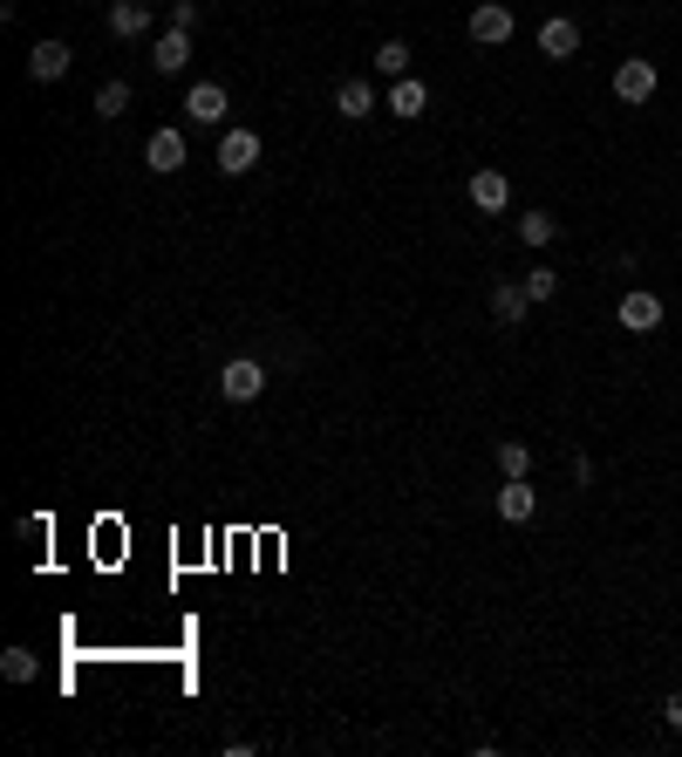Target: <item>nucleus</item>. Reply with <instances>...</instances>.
I'll list each match as a JSON object with an SVG mask.
<instances>
[{"label": "nucleus", "instance_id": "15", "mask_svg": "<svg viewBox=\"0 0 682 757\" xmlns=\"http://www.w3.org/2000/svg\"><path fill=\"white\" fill-rule=\"evenodd\" d=\"M110 35H116V41L150 35V0H110Z\"/></svg>", "mask_w": 682, "mask_h": 757}, {"label": "nucleus", "instance_id": "18", "mask_svg": "<svg viewBox=\"0 0 682 757\" xmlns=\"http://www.w3.org/2000/svg\"><path fill=\"white\" fill-rule=\"evenodd\" d=\"M512 233H519V246H553V233H560V219L553 212H525V219H512Z\"/></svg>", "mask_w": 682, "mask_h": 757}, {"label": "nucleus", "instance_id": "21", "mask_svg": "<svg viewBox=\"0 0 682 757\" xmlns=\"http://www.w3.org/2000/svg\"><path fill=\"white\" fill-rule=\"evenodd\" d=\"M35 648H8V655H0V675H8V683H35Z\"/></svg>", "mask_w": 682, "mask_h": 757}, {"label": "nucleus", "instance_id": "2", "mask_svg": "<svg viewBox=\"0 0 682 757\" xmlns=\"http://www.w3.org/2000/svg\"><path fill=\"white\" fill-rule=\"evenodd\" d=\"M212 164L225 171V178H246L252 164H260V131H219V150Z\"/></svg>", "mask_w": 682, "mask_h": 757}, {"label": "nucleus", "instance_id": "5", "mask_svg": "<svg viewBox=\"0 0 682 757\" xmlns=\"http://www.w3.org/2000/svg\"><path fill=\"white\" fill-rule=\"evenodd\" d=\"M225 110H233V96H225L219 83H191L185 89V116L206 123V131H225Z\"/></svg>", "mask_w": 682, "mask_h": 757}, {"label": "nucleus", "instance_id": "14", "mask_svg": "<svg viewBox=\"0 0 682 757\" xmlns=\"http://www.w3.org/2000/svg\"><path fill=\"white\" fill-rule=\"evenodd\" d=\"M389 116H402V123H417L423 110H431V89H423V75H402V83H389Z\"/></svg>", "mask_w": 682, "mask_h": 757}, {"label": "nucleus", "instance_id": "20", "mask_svg": "<svg viewBox=\"0 0 682 757\" xmlns=\"http://www.w3.org/2000/svg\"><path fill=\"white\" fill-rule=\"evenodd\" d=\"M123 110H131V83H103V89H96V116H103V123H116Z\"/></svg>", "mask_w": 682, "mask_h": 757}, {"label": "nucleus", "instance_id": "9", "mask_svg": "<svg viewBox=\"0 0 682 757\" xmlns=\"http://www.w3.org/2000/svg\"><path fill=\"white\" fill-rule=\"evenodd\" d=\"M464 191H471L478 212H505V206H512V178H505V171H492V164H478Z\"/></svg>", "mask_w": 682, "mask_h": 757}, {"label": "nucleus", "instance_id": "24", "mask_svg": "<svg viewBox=\"0 0 682 757\" xmlns=\"http://www.w3.org/2000/svg\"><path fill=\"white\" fill-rule=\"evenodd\" d=\"M662 723H669V730H682V690H675V696L662 703Z\"/></svg>", "mask_w": 682, "mask_h": 757}, {"label": "nucleus", "instance_id": "6", "mask_svg": "<svg viewBox=\"0 0 682 757\" xmlns=\"http://www.w3.org/2000/svg\"><path fill=\"white\" fill-rule=\"evenodd\" d=\"M621 327L628 335H655V327H662V294H648V287H635V294H621Z\"/></svg>", "mask_w": 682, "mask_h": 757}, {"label": "nucleus", "instance_id": "19", "mask_svg": "<svg viewBox=\"0 0 682 757\" xmlns=\"http://www.w3.org/2000/svg\"><path fill=\"white\" fill-rule=\"evenodd\" d=\"M498 471H505V477H533V444L505 437V444H498Z\"/></svg>", "mask_w": 682, "mask_h": 757}, {"label": "nucleus", "instance_id": "22", "mask_svg": "<svg viewBox=\"0 0 682 757\" xmlns=\"http://www.w3.org/2000/svg\"><path fill=\"white\" fill-rule=\"evenodd\" d=\"M525 294H533V308H540V300H553V294H560V273H553V266H533V273H525Z\"/></svg>", "mask_w": 682, "mask_h": 757}, {"label": "nucleus", "instance_id": "10", "mask_svg": "<svg viewBox=\"0 0 682 757\" xmlns=\"http://www.w3.org/2000/svg\"><path fill=\"white\" fill-rule=\"evenodd\" d=\"M369 110H383V89L369 83V75H348V83L335 89V116H348V123H362Z\"/></svg>", "mask_w": 682, "mask_h": 757}, {"label": "nucleus", "instance_id": "13", "mask_svg": "<svg viewBox=\"0 0 682 757\" xmlns=\"http://www.w3.org/2000/svg\"><path fill=\"white\" fill-rule=\"evenodd\" d=\"M69 41H35L28 48V83H62V75H69Z\"/></svg>", "mask_w": 682, "mask_h": 757}, {"label": "nucleus", "instance_id": "12", "mask_svg": "<svg viewBox=\"0 0 682 757\" xmlns=\"http://www.w3.org/2000/svg\"><path fill=\"white\" fill-rule=\"evenodd\" d=\"M525 314H533V294H525V281H498V287H492V321H498V327H525Z\"/></svg>", "mask_w": 682, "mask_h": 757}, {"label": "nucleus", "instance_id": "4", "mask_svg": "<svg viewBox=\"0 0 682 757\" xmlns=\"http://www.w3.org/2000/svg\"><path fill=\"white\" fill-rule=\"evenodd\" d=\"M512 28H519V14L505 8V0H478V8H471V41L505 48V41H512Z\"/></svg>", "mask_w": 682, "mask_h": 757}, {"label": "nucleus", "instance_id": "17", "mask_svg": "<svg viewBox=\"0 0 682 757\" xmlns=\"http://www.w3.org/2000/svg\"><path fill=\"white\" fill-rule=\"evenodd\" d=\"M375 75H389V83H402V75H417V48L402 41V35H389L383 48H375Z\"/></svg>", "mask_w": 682, "mask_h": 757}, {"label": "nucleus", "instance_id": "8", "mask_svg": "<svg viewBox=\"0 0 682 757\" xmlns=\"http://www.w3.org/2000/svg\"><path fill=\"white\" fill-rule=\"evenodd\" d=\"M533 512H540L533 477H505V485H498V519L505 525H533Z\"/></svg>", "mask_w": 682, "mask_h": 757}, {"label": "nucleus", "instance_id": "11", "mask_svg": "<svg viewBox=\"0 0 682 757\" xmlns=\"http://www.w3.org/2000/svg\"><path fill=\"white\" fill-rule=\"evenodd\" d=\"M144 164L158 171V178L185 171V131H150V137H144Z\"/></svg>", "mask_w": 682, "mask_h": 757}, {"label": "nucleus", "instance_id": "3", "mask_svg": "<svg viewBox=\"0 0 682 757\" xmlns=\"http://www.w3.org/2000/svg\"><path fill=\"white\" fill-rule=\"evenodd\" d=\"M655 89H662V75H655V62H648V55H628V62L615 69V96H621L628 110H642Z\"/></svg>", "mask_w": 682, "mask_h": 757}, {"label": "nucleus", "instance_id": "16", "mask_svg": "<svg viewBox=\"0 0 682 757\" xmlns=\"http://www.w3.org/2000/svg\"><path fill=\"white\" fill-rule=\"evenodd\" d=\"M185 62H191V35L185 28H171V35L150 41V69H158V75H178Z\"/></svg>", "mask_w": 682, "mask_h": 757}, {"label": "nucleus", "instance_id": "23", "mask_svg": "<svg viewBox=\"0 0 682 757\" xmlns=\"http://www.w3.org/2000/svg\"><path fill=\"white\" fill-rule=\"evenodd\" d=\"M198 21H206V14H198V0H171V28L198 35Z\"/></svg>", "mask_w": 682, "mask_h": 757}, {"label": "nucleus", "instance_id": "7", "mask_svg": "<svg viewBox=\"0 0 682 757\" xmlns=\"http://www.w3.org/2000/svg\"><path fill=\"white\" fill-rule=\"evenodd\" d=\"M540 55H546V62H573V55H580V21H573V14L540 21Z\"/></svg>", "mask_w": 682, "mask_h": 757}, {"label": "nucleus", "instance_id": "1", "mask_svg": "<svg viewBox=\"0 0 682 757\" xmlns=\"http://www.w3.org/2000/svg\"><path fill=\"white\" fill-rule=\"evenodd\" d=\"M260 389H266V362L233 356V362L219 369V396H225V402H260Z\"/></svg>", "mask_w": 682, "mask_h": 757}]
</instances>
